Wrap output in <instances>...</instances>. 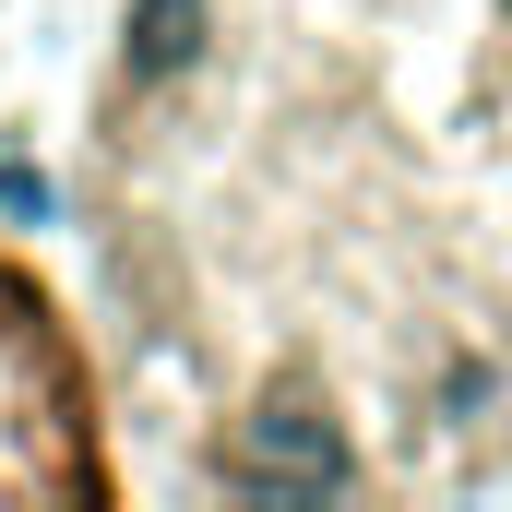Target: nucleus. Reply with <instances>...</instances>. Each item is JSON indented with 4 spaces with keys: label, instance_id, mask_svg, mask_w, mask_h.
Here are the masks:
<instances>
[{
    "label": "nucleus",
    "instance_id": "f257e3e1",
    "mask_svg": "<svg viewBox=\"0 0 512 512\" xmlns=\"http://www.w3.org/2000/svg\"><path fill=\"white\" fill-rule=\"evenodd\" d=\"M96 393L60 310L0 251V489H96Z\"/></svg>",
    "mask_w": 512,
    "mask_h": 512
},
{
    "label": "nucleus",
    "instance_id": "f03ea898",
    "mask_svg": "<svg viewBox=\"0 0 512 512\" xmlns=\"http://www.w3.org/2000/svg\"><path fill=\"white\" fill-rule=\"evenodd\" d=\"M477 405H489V370H477V358H453V370H441V417H477Z\"/></svg>",
    "mask_w": 512,
    "mask_h": 512
}]
</instances>
